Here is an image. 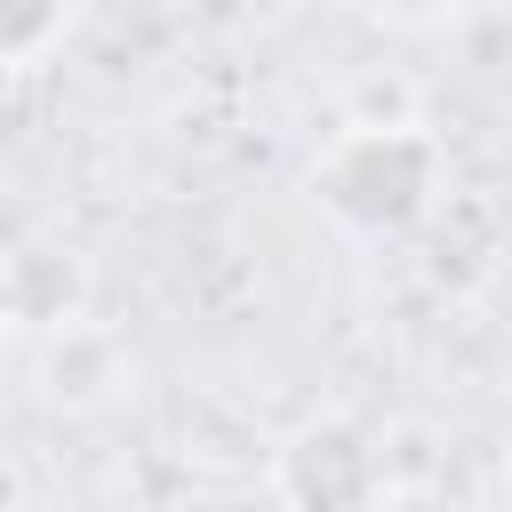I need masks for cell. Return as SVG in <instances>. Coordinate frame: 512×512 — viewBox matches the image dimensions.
I'll use <instances>...</instances> for the list:
<instances>
[{
	"label": "cell",
	"mask_w": 512,
	"mask_h": 512,
	"mask_svg": "<svg viewBox=\"0 0 512 512\" xmlns=\"http://www.w3.org/2000/svg\"><path fill=\"white\" fill-rule=\"evenodd\" d=\"M112 376H120L112 336H96V328H80V320H56V344H48V392H56V400H96V392H112Z\"/></svg>",
	"instance_id": "3957f363"
},
{
	"label": "cell",
	"mask_w": 512,
	"mask_h": 512,
	"mask_svg": "<svg viewBox=\"0 0 512 512\" xmlns=\"http://www.w3.org/2000/svg\"><path fill=\"white\" fill-rule=\"evenodd\" d=\"M360 16H384V24H424V16H440L448 0H352Z\"/></svg>",
	"instance_id": "5b68a950"
},
{
	"label": "cell",
	"mask_w": 512,
	"mask_h": 512,
	"mask_svg": "<svg viewBox=\"0 0 512 512\" xmlns=\"http://www.w3.org/2000/svg\"><path fill=\"white\" fill-rule=\"evenodd\" d=\"M56 24H64V0H0V64L32 56Z\"/></svg>",
	"instance_id": "277c9868"
},
{
	"label": "cell",
	"mask_w": 512,
	"mask_h": 512,
	"mask_svg": "<svg viewBox=\"0 0 512 512\" xmlns=\"http://www.w3.org/2000/svg\"><path fill=\"white\" fill-rule=\"evenodd\" d=\"M312 192H320V208H328L344 232L384 240V232H408V224L432 208V192H440V152H432V136H416V128L368 120V128H344V136L312 160Z\"/></svg>",
	"instance_id": "6da1fadb"
},
{
	"label": "cell",
	"mask_w": 512,
	"mask_h": 512,
	"mask_svg": "<svg viewBox=\"0 0 512 512\" xmlns=\"http://www.w3.org/2000/svg\"><path fill=\"white\" fill-rule=\"evenodd\" d=\"M376 480H384V464L352 424H304L280 448V488L296 512H360L376 496Z\"/></svg>",
	"instance_id": "7a4b0ae2"
}]
</instances>
